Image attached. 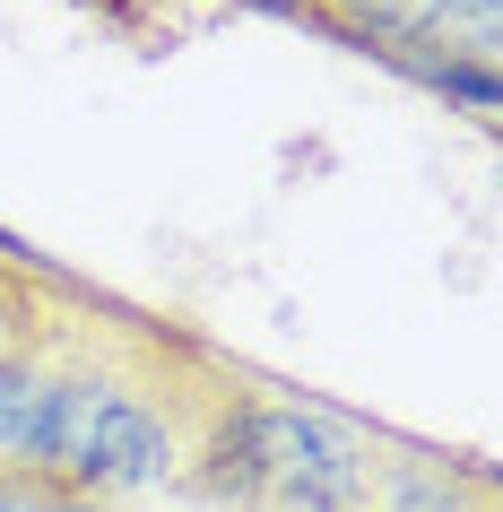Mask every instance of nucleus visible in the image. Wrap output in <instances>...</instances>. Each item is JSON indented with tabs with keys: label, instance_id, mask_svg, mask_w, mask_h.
Here are the masks:
<instances>
[{
	"label": "nucleus",
	"instance_id": "f257e3e1",
	"mask_svg": "<svg viewBox=\"0 0 503 512\" xmlns=\"http://www.w3.org/2000/svg\"><path fill=\"white\" fill-rule=\"evenodd\" d=\"M252 365L200 330L61 278L0 348V478L96 504H165Z\"/></svg>",
	"mask_w": 503,
	"mask_h": 512
},
{
	"label": "nucleus",
	"instance_id": "f03ea898",
	"mask_svg": "<svg viewBox=\"0 0 503 512\" xmlns=\"http://www.w3.org/2000/svg\"><path fill=\"white\" fill-rule=\"evenodd\" d=\"M165 504L200 512H503L486 460L365 426L330 400L243 374Z\"/></svg>",
	"mask_w": 503,
	"mask_h": 512
},
{
	"label": "nucleus",
	"instance_id": "7ed1b4c3",
	"mask_svg": "<svg viewBox=\"0 0 503 512\" xmlns=\"http://www.w3.org/2000/svg\"><path fill=\"white\" fill-rule=\"evenodd\" d=\"M295 9L356 35V44H382V53H425L434 79H460L451 35H443V0H295Z\"/></svg>",
	"mask_w": 503,
	"mask_h": 512
},
{
	"label": "nucleus",
	"instance_id": "20e7f679",
	"mask_svg": "<svg viewBox=\"0 0 503 512\" xmlns=\"http://www.w3.org/2000/svg\"><path fill=\"white\" fill-rule=\"evenodd\" d=\"M53 287H61V270H44L35 252H18V243L0 235V348H9V339L35 322V304L53 296Z\"/></svg>",
	"mask_w": 503,
	"mask_h": 512
},
{
	"label": "nucleus",
	"instance_id": "39448f33",
	"mask_svg": "<svg viewBox=\"0 0 503 512\" xmlns=\"http://www.w3.org/2000/svg\"><path fill=\"white\" fill-rule=\"evenodd\" d=\"M443 35L460 70H495L503 53V0H443Z\"/></svg>",
	"mask_w": 503,
	"mask_h": 512
},
{
	"label": "nucleus",
	"instance_id": "423d86ee",
	"mask_svg": "<svg viewBox=\"0 0 503 512\" xmlns=\"http://www.w3.org/2000/svg\"><path fill=\"white\" fill-rule=\"evenodd\" d=\"M18 512H122V504H96V495H70V486H35V478H18Z\"/></svg>",
	"mask_w": 503,
	"mask_h": 512
},
{
	"label": "nucleus",
	"instance_id": "0eeeda50",
	"mask_svg": "<svg viewBox=\"0 0 503 512\" xmlns=\"http://www.w3.org/2000/svg\"><path fill=\"white\" fill-rule=\"evenodd\" d=\"M0 512H18V478H0Z\"/></svg>",
	"mask_w": 503,
	"mask_h": 512
},
{
	"label": "nucleus",
	"instance_id": "6e6552de",
	"mask_svg": "<svg viewBox=\"0 0 503 512\" xmlns=\"http://www.w3.org/2000/svg\"><path fill=\"white\" fill-rule=\"evenodd\" d=\"M183 512H200V504H183Z\"/></svg>",
	"mask_w": 503,
	"mask_h": 512
}]
</instances>
